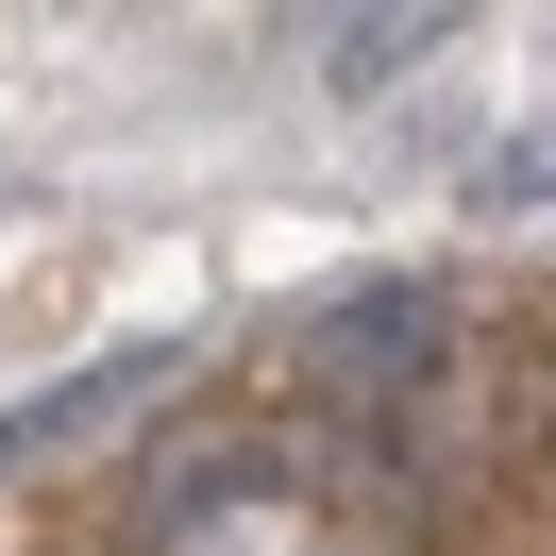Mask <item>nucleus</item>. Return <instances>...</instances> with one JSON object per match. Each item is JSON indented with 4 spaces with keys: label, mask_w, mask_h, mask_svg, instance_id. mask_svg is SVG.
<instances>
[{
    "label": "nucleus",
    "mask_w": 556,
    "mask_h": 556,
    "mask_svg": "<svg viewBox=\"0 0 556 556\" xmlns=\"http://www.w3.org/2000/svg\"><path fill=\"white\" fill-rule=\"evenodd\" d=\"M169 388H186V338H118V354H85V371H51V388H17V405H0V472H51V455H85L102 421L169 405Z\"/></svg>",
    "instance_id": "1"
},
{
    "label": "nucleus",
    "mask_w": 556,
    "mask_h": 556,
    "mask_svg": "<svg viewBox=\"0 0 556 556\" xmlns=\"http://www.w3.org/2000/svg\"><path fill=\"white\" fill-rule=\"evenodd\" d=\"M439 338H455V287H421V270H354L338 304L304 320V354H320L338 388H405Z\"/></svg>",
    "instance_id": "2"
},
{
    "label": "nucleus",
    "mask_w": 556,
    "mask_h": 556,
    "mask_svg": "<svg viewBox=\"0 0 556 556\" xmlns=\"http://www.w3.org/2000/svg\"><path fill=\"white\" fill-rule=\"evenodd\" d=\"M421 51H455V17L388 0V17H338V35H320V85H338V102H371V85H405Z\"/></svg>",
    "instance_id": "3"
},
{
    "label": "nucleus",
    "mask_w": 556,
    "mask_h": 556,
    "mask_svg": "<svg viewBox=\"0 0 556 556\" xmlns=\"http://www.w3.org/2000/svg\"><path fill=\"white\" fill-rule=\"evenodd\" d=\"M522 203H556V118H540V136H506V152L472 169V219H522Z\"/></svg>",
    "instance_id": "4"
}]
</instances>
